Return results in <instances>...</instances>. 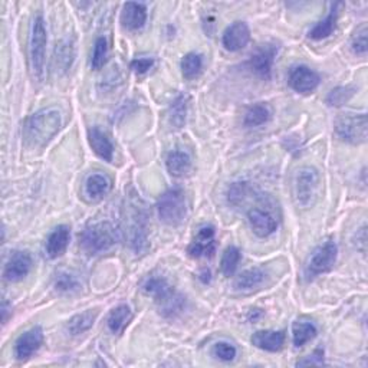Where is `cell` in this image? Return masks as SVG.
Returning <instances> with one entry per match:
<instances>
[{"label": "cell", "instance_id": "cell-18", "mask_svg": "<svg viewBox=\"0 0 368 368\" xmlns=\"http://www.w3.org/2000/svg\"><path fill=\"white\" fill-rule=\"evenodd\" d=\"M88 143H90L94 153L106 161H112L114 156V147L106 132H102L99 128L94 127L88 131Z\"/></svg>", "mask_w": 368, "mask_h": 368}, {"label": "cell", "instance_id": "cell-15", "mask_svg": "<svg viewBox=\"0 0 368 368\" xmlns=\"http://www.w3.org/2000/svg\"><path fill=\"white\" fill-rule=\"evenodd\" d=\"M249 40H250V31L245 22H234L233 25L226 27V31L223 32L222 36L223 47L230 52L243 49L249 43Z\"/></svg>", "mask_w": 368, "mask_h": 368}, {"label": "cell", "instance_id": "cell-12", "mask_svg": "<svg viewBox=\"0 0 368 368\" xmlns=\"http://www.w3.org/2000/svg\"><path fill=\"white\" fill-rule=\"evenodd\" d=\"M42 343H43L42 328L34 327L18 338L16 344H14V356H16L19 361H26L40 348Z\"/></svg>", "mask_w": 368, "mask_h": 368}, {"label": "cell", "instance_id": "cell-25", "mask_svg": "<svg viewBox=\"0 0 368 368\" xmlns=\"http://www.w3.org/2000/svg\"><path fill=\"white\" fill-rule=\"evenodd\" d=\"M317 327L314 326L312 322L308 321H297L293 322L292 326V341L295 347H304L306 343H309L311 340L317 336Z\"/></svg>", "mask_w": 368, "mask_h": 368}, {"label": "cell", "instance_id": "cell-32", "mask_svg": "<svg viewBox=\"0 0 368 368\" xmlns=\"http://www.w3.org/2000/svg\"><path fill=\"white\" fill-rule=\"evenodd\" d=\"M354 94H356V90L352 86L335 88V90H332L328 94L327 102H328V106H331V107H341L345 104V102H348Z\"/></svg>", "mask_w": 368, "mask_h": 368}, {"label": "cell", "instance_id": "cell-22", "mask_svg": "<svg viewBox=\"0 0 368 368\" xmlns=\"http://www.w3.org/2000/svg\"><path fill=\"white\" fill-rule=\"evenodd\" d=\"M132 319V314L131 309L127 305H120L116 306L115 309H112L110 317H108V328L112 334L121 335L124 332V330L128 327V323Z\"/></svg>", "mask_w": 368, "mask_h": 368}, {"label": "cell", "instance_id": "cell-21", "mask_svg": "<svg viewBox=\"0 0 368 368\" xmlns=\"http://www.w3.org/2000/svg\"><path fill=\"white\" fill-rule=\"evenodd\" d=\"M341 5L340 3H335L331 13L328 14V16L318 22L311 31H309L308 36L314 39V40H321V39H326L328 36L332 35V32L335 31L336 27V21H338V8H340Z\"/></svg>", "mask_w": 368, "mask_h": 368}, {"label": "cell", "instance_id": "cell-19", "mask_svg": "<svg viewBox=\"0 0 368 368\" xmlns=\"http://www.w3.org/2000/svg\"><path fill=\"white\" fill-rule=\"evenodd\" d=\"M252 344L269 352L281 351L285 344V334L282 331H258L252 336Z\"/></svg>", "mask_w": 368, "mask_h": 368}, {"label": "cell", "instance_id": "cell-27", "mask_svg": "<svg viewBox=\"0 0 368 368\" xmlns=\"http://www.w3.org/2000/svg\"><path fill=\"white\" fill-rule=\"evenodd\" d=\"M187 95H180L175 98L171 106H170V112H169V119L170 124L174 128H182L186 123V114H187Z\"/></svg>", "mask_w": 368, "mask_h": 368}, {"label": "cell", "instance_id": "cell-28", "mask_svg": "<svg viewBox=\"0 0 368 368\" xmlns=\"http://www.w3.org/2000/svg\"><path fill=\"white\" fill-rule=\"evenodd\" d=\"M271 120V110L265 104H256L250 107L245 115V125L246 127H259Z\"/></svg>", "mask_w": 368, "mask_h": 368}, {"label": "cell", "instance_id": "cell-8", "mask_svg": "<svg viewBox=\"0 0 368 368\" xmlns=\"http://www.w3.org/2000/svg\"><path fill=\"white\" fill-rule=\"evenodd\" d=\"M47 26L45 21L40 16H36L32 26V36H31V64L34 77L38 79L43 75V66H45V55H47Z\"/></svg>", "mask_w": 368, "mask_h": 368}, {"label": "cell", "instance_id": "cell-37", "mask_svg": "<svg viewBox=\"0 0 368 368\" xmlns=\"http://www.w3.org/2000/svg\"><path fill=\"white\" fill-rule=\"evenodd\" d=\"M153 65H154L153 58H137V60L131 62V69L136 73L143 75V73L149 72L153 68Z\"/></svg>", "mask_w": 368, "mask_h": 368}, {"label": "cell", "instance_id": "cell-24", "mask_svg": "<svg viewBox=\"0 0 368 368\" xmlns=\"http://www.w3.org/2000/svg\"><path fill=\"white\" fill-rule=\"evenodd\" d=\"M110 188H111V183L106 175L93 174L88 177L85 183V195L91 200H99L104 196H107Z\"/></svg>", "mask_w": 368, "mask_h": 368}, {"label": "cell", "instance_id": "cell-20", "mask_svg": "<svg viewBox=\"0 0 368 368\" xmlns=\"http://www.w3.org/2000/svg\"><path fill=\"white\" fill-rule=\"evenodd\" d=\"M147 21V10L145 6L141 3L128 2L124 5L123 13H121V23L124 27L130 29V31H137L141 29Z\"/></svg>", "mask_w": 368, "mask_h": 368}, {"label": "cell", "instance_id": "cell-6", "mask_svg": "<svg viewBox=\"0 0 368 368\" xmlns=\"http://www.w3.org/2000/svg\"><path fill=\"white\" fill-rule=\"evenodd\" d=\"M157 210L160 220L169 226L180 225L187 213L186 196L182 188H170L158 199Z\"/></svg>", "mask_w": 368, "mask_h": 368}, {"label": "cell", "instance_id": "cell-10", "mask_svg": "<svg viewBox=\"0 0 368 368\" xmlns=\"http://www.w3.org/2000/svg\"><path fill=\"white\" fill-rule=\"evenodd\" d=\"M187 252L191 258H210L216 252V230L213 226H203L190 243Z\"/></svg>", "mask_w": 368, "mask_h": 368}, {"label": "cell", "instance_id": "cell-3", "mask_svg": "<svg viewBox=\"0 0 368 368\" xmlns=\"http://www.w3.org/2000/svg\"><path fill=\"white\" fill-rule=\"evenodd\" d=\"M143 291L154 298L160 306V311L166 317H173L183 309L184 299L170 286L167 279L163 276L147 278L143 284Z\"/></svg>", "mask_w": 368, "mask_h": 368}, {"label": "cell", "instance_id": "cell-29", "mask_svg": "<svg viewBox=\"0 0 368 368\" xmlns=\"http://www.w3.org/2000/svg\"><path fill=\"white\" fill-rule=\"evenodd\" d=\"M97 318V312L94 311H85L82 314H78L73 317L69 322H68V331L72 335H78L85 332L86 330H90L93 327V323Z\"/></svg>", "mask_w": 368, "mask_h": 368}, {"label": "cell", "instance_id": "cell-38", "mask_svg": "<svg viewBox=\"0 0 368 368\" xmlns=\"http://www.w3.org/2000/svg\"><path fill=\"white\" fill-rule=\"evenodd\" d=\"M323 364V351L317 349L312 356H309V358L299 361L298 365H321Z\"/></svg>", "mask_w": 368, "mask_h": 368}, {"label": "cell", "instance_id": "cell-5", "mask_svg": "<svg viewBox=\"0 0 368 368\" xmlns=\"http://www.w3.org/2000/svg\"><path fill=\"white\" fill-rule=\"evenodd\" d=\"M81 247L88 255H98L112 247L116 242V233L111 223L99 222L88 226L79 236Z\"/></svg>", "mask_w": 368, "mask_h": 368}, {"label": "cell", "instance_id": "cell-1", "mask_svg": "<svg viewBox=\"0 0 368 368\" xmlns=\"http://www.w3.org/2000/svg\"><path fill=\"white\" fill-rule=\"evenodd\" d=\"M61 124L62 116L60 110L53 107L43 108L29 116V120L26 121V138L36 145H45L58 134Z\"/></svg>", "mask_w": 368, "mask_h": 368}, {"label": "cell", "instance_id": "cell-36", "mask_svg": "<svg viewBox=\"0 0 368 368\" xmlns=\"http://www.w3.org/2000/svg\"><path fill=\"white\" fill-rule=\"evenodd\" d=\"M367 25H363L361 27L357 29V32L354 34L351 39V49L354 51L357 55H365L367 52Z\"/></svg>", "mask_w": 368, "mask_h": 368}, {"label": "cell", "instance_id": "cell-14", "mask_svg": "<svg viewBox=\"0 0 368 368\" xmlns=\"http://www.w3.org/2000/svg\"><path fill=\"white\" fill-rule=\"evenodd\" d=\"M32 268V258L27 252H14L5 267L3 276L9 282H19Z\"/></svg>", "mask_w": 368, "mask_h": 368}, {"label": "cell", "instance_id": "cell-35", "mask_svg": "<svg viewBox=\"0 0 368 368\" xmlns=\"http://www.w3.org/2000/svg\"><path fill=\"white\" fill-rule=\"evenodd\" d=\"M236 354H238V351H236V348H234V345H232L226 341H220V343L214 344V347H213V356L216 358H219L220 361H225V363L233 361L234 358H236Z\"/></svg>", "mask_w": 368, "mask_h": 368}, {"label": "cell", "instance_id": "cell-16", "mask_svg": "<svg viewBox=\"0 0 368 368\" xmlns=\"http://www.w3.org/2000/svg\"><path fill=\"white\" fill-rule=\"evenodd\" d=\"M247 219L250 228H252L254 233L259 238H268L272 233H275L278 228L276 219L267 210L262 209H250L247 212Z\"/></svg>", "mask_w": 368, "mask_h": 368}, {"label": "cell", "instance_id": "cell-7", "mask_svg": "<svg viewBox=\"0 0 368 368\" xmlns=\"http://www.w3.org/2000/svg\"><path fill=\"white\" fill-rule=\"evenodd\" d=\"M367 115L347 114L335 121V132L343 141L349 144H361L367 140Z\"/></svg>", "mask_w": 368, "mask_h": 368}, {"label": "cell", "instance_id": "cell-13", "mask_svg": "<svg viewBox=\"0 0 368 368\" xmlns=\"http://www.w3.org/2000/svg\"><path fill=\"white\" fill-rule=\"evenodd\" d=\"M319 75L308 66H297L289 73V85L299 94H311L319 85Z\"/></svg>", "mask_w": 368, "mask_h": 368}, {"label": "cell", "instance_id": "cell-4", "mask_svg": "<svg viewBox=\"0 0 368 368\" xmlns=\"http://www.w3.org/2000/svg\"><path fill=\"white\" fill-rule=\"evenodd\" d=\"M321 190L319 173L314 167H302L293 177V197L301 209H309L317 203Z\"/></svg>", "mask_w": 368, "mask_h": 368}, {"label": "cell", "instance_id": "cell-30", "mask_svg": "<svg viewBox=\"0 0 368 368\" xmlns=\"http://www.w3.org/2000/svg\"><path fill=\"white\" fill-rule=\"evenodd\" d=\"M241 262V250L236 246H229L220 260V269H222L223 275L230 278L236 272L238 265Z\"/></svg>", "mask_w": 368, "mask_h": 368}, {"label": "cell", "instance_id": "cell-11", "mask_svg": "<svg viewBox=\"0 0 368 368\" xmlns=\"http://www.w3.org/2000/svg\"><path fill=\"white\" fill-rule=\"evenodd\" d=\"M276 53L278 47L275 43H267V45H262L256 49V52L252 55V58H250L249 65L258 77L263 79H269Z\"/></svg>", "mask_w": 368, "mask_h": 368}, {"label": "cell", "instance_id": "cell-2", "mask_svg": "<svg viewBox=\"0 0 368 368\" xmlns=\"http://www.w3.org/2000/svg\"><path fill=\"white\" fill-rule=\"evenodd\" d=\"M124 228L130 247L137 255L144 254L149 247L147 241V216L140 200L130 197L124 208Z\"/></svg>", "mask_w": 368, "mask_h": 368}, {"label": "cell", "instance_id": "cell-31", "mask_svg": "<svg viewBox=\"0 0 368 368\" xmlns=\"http://www.w3.org/2000/svg\"><path fill=\"white\" fill-rule=\"evenodd\" d=\"M203 68V58L199 53L190 52L182 61V72L186 79H193L201 72Z\"/></svg>", "mask_w": 368, "mask_h": 368}, {"label": "cell", "instance_id": "cell-34", "mask_svg": "<svg viewBox=\"0 0 368 368\" xmlns=\"http://www.w3.org/2000/svg\"><path fill=\"white\" fill-rule=\"evenodd\" d=\"M55 288L60 292H73L79 288V281L75 275L64 271L56 275Z\"/></svg>", "mask_w": 368, "mask_h": 368}, {"label": "cell", "instance_id": "cell-26", "mask_svg": "<svg viewBox=\"0 0 368 368\" xmlns=\"http://www.w3.org/2000/svg\"><path fill=\"white\" fill-rule=\"evenodd\" d=\"M263 279H265V273L262 269H259V268L249 269V271L242 272L236 278V281H234V288H236L238 291L255 289L263 282Z\"/></svg>", "mask_w": 368, "mask_h": 368}, {"label": "cell", "instance_id": "cell-39", "mask_svg": "<svg viewBox=\"0 0 368 368\" xmlns=\"http://www.w3.org/2000/svg\"><path fill=\"white\" fill-rule=\"evenodd\" d=\"M8 311H9V309H8V304L3 302V304H2V321H3V323H5L6 319H8Z\"/></svg>", "mask_w": 368, "mask_h": 368}, {"label": "cell", "instance_id": "cell-9", "mask_svg": "<svg viewBox=\"0 0 368 368\" xmlns=\"http://www.w3.org/2000/svg\"><path fill=\"white\" fill-rule=\"evenodd\" d=\"M336 256L338 247L332 241L318 246L306 265V276L315 278L321 273L330 272L336 262Z\"/></svg>", "mask_w": 368, "mask_h": 368}, {"label": "cell", "instance_id": "cell-23", "mask_svg": "<svg viewBox=\"0 0 368 368\" xmlns=\"http://www.w3.org/2000/svg\"><path fill=\"white\" fill-rule=\"evenodd\" d=\"M166 166L171 175H174V177H180V175H184L188 171L191 166V160L186 151L173 150L167 156Z\"/></svg>", "mask_w": 368, "mask_h": 368}, {"label": "cell", "instance_id": "cell-33", "mask_svg": "<svg viewBox=\"0 0 368 368\" xmlns=\"http://www.w3.org/2000/svg\"><path fill=\"white\" fill-rule=\"evenodd\" d=\"M107 56H108V45H107V39L106 38H98L94 47L93 58H91V66L93 69H101L107 62Z\"/></svg>", "mask_w": 368, "mask_h": 368}, {"label": "cell", "instance_id": "cell-17", "mask_svg": "<svg viewBox=\"0 0 368 368\" xmlns=\"http://www.w3.org/2000/svg\"><path fill=\"white\" fill-rule=\"evenodd\" d=\"M71 239V229L65 225L58 226L48 238L47 242V254L51 259L60 258L61 255L65 254V250L69 245Z\"/></svg>", "mask_w": 368, "mask_h": 368}]
</instances>
